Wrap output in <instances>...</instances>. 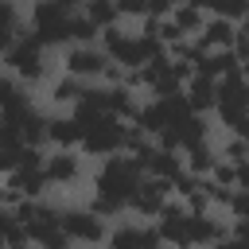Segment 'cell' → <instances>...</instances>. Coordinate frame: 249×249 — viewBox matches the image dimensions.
Instances as JSON below:
<instances>
[{
	"label": "cell",
	"mask_w": 249,
	"mask_h": 249,
	"mask_svg": "<svg viewBox=\"0 0 249 249\" xmlns=\"http://www.w3.org/2000/svg\"><path fill=\"white\" fill-rule=\"evenodd\" d=\"M105 249H163V241L156 237L152 222H117L109 226Z\"/></svg>",
	"instance_id": "obj_9"
},
{
	"label": "cell",
	"mask_w": 249,
	"mask_h": 249,
	"mask_svg": "<svg viewBox=\"0 0 249 249\" xmlns=\"http://www.w3.org/2000/svg\"><path fill=\"white\" fill-rule=\"evenodd\" d=\"M214 163H218V152H214L210 140H206V144H195V148L183 152V171H187L191 179H206V175L214 171Z\"/></svg>",
	"instance_id": "obj_16"
},
{
	"label": "cell",
	"mask_w": 249,
	"mask_h": 249,
	"mask_svg": "<svg viewBox=\"0 0 249 249\" xmlns=\"http://www.w3.org/2000/svg\"><path fill=\"white\" fill-rule=\"evenodd\" d=\"M82 93H86V86L74 82V78H66V74L51 82V105H58V109H66V113L82 101Z\"/></svg>",
	"instance_id": "obj_18"
},
{
	"label": "cell",
	"mask_w": 249,
	"mask_h": 249,
	"mask_svg": "<svg viewBox=\"0 0 249 249\" xmlns=\"http://www.w3.org/2000/svg\"><path fill=\"white\" fill-rule=\"evenodd\" d=\"M214 117L230 136H245V117H249V93H245V70L230 74L218 82V97H214Z\"/></svg>",
	"instance_id": "obj_4"
},
{
	"label": "cell",
	"mask_w": 249,
	"mask_h": 249,
	"mask_svg": "<svg viewBox=\"0 0 249 249\" xmlns=\"http://www.w3.org/2000/svg\"><path fill=\"white\" fill-rule=\"evenodd\" d=\"M58 230L70 245H82V249H97L105 245L109 237V222H101L97 214H89L86 206H66L58 210Z\"/></svg>",
	"instance_id": "obj_5"
},
{
	"label": "cell",
	"mask_w": 249,
	"mask_h": 249,
	"mask_svg": "<svg viewBox=\"0 0 249 249\" xmlns=\"http://www.w3.org/2000/svg\"><path fill=\"white\" fill-rule=\"evenodd\" d=\"M167 19L179 27V35L195 39V35H198V27L206 23V4H171Z\"/></svg>",
	"instance_id": "obj_15"
},
{
	"label": "cell",
	"mask_w": 249,
	"mask_h": 249,
	"mask_svg": "<svg viewBox=\"0 0 249 249\" xmlns=\"http://www.w3.org/2000/svg\"><path fill=\"white\" fill-rule=\"evenodd\" d=\"M171 198V183H163V179H140V187H136V195L128 198V210L132 214H140V218H156L160 210H163V202Z\"/></svg>",
	"instance_id": "obj_10"
},
{
	"label": "cell",
	"mask_w": 249,
	"mask_h": 249,
	"mask_svg": "<svg viewBox=\"0 0 249 249\" xmlns=\"http://www.w3.org/2000/svg\"><path fill=\"white\" fill-rule=\"evenodd\" d=\"M214 152H218L222 163H230V167H245V152H249V144H245V136H226V144L214 148Z\"/></svg>",
	"instance_id": "obj_20"
},
{
	"label": "cell",
	"mask_w": 249,
	"mask_h": 249,
	"mask_svg": "<svg viewBox=\"0 0 249 249\" xmlns=\"http://www.w3.org/2000/svg\"><path fill=\"white\" fill-rule=\"evenodd\" d=\"M245 66L230 54V51H206L198 62H195V78H206V82H222V78H230V74H241Z\"/></svg>",
	"instance_id": "obj_13"
},
{
	"label": "cell",
	"mask_w": 249,
	"mask_h": 249,
	"mask_svg": "<svg viewBox=\"0 0 249 249\" xmlns=\"http://www.w3.org/2000/svg\"><path fill=\"white\" fill-rule=\"evenodd\" d=\"M140 179H144V171H140V163H136L132 156H124V152L105 156V160H97V167H93V198L128 210V198L136 195Z\"/></svg>",
	"instance_id": "obj_1"
},
{
	"label": "cell",
	"mask_w": 249,
	"mask_h": 249,
	"mask_svg": "<svg viewBox=\"0 0 249 249\" xmlns=\"http://www.w3.org/2000/svg\"><path fill=\"white\" fill-rule=\"evenodd\" d=\"M78 12V4L74 0H39V4H31V12H27V23H31V39L51 54L54 47H70V16Z\"/></svg>",
	"instance_id": "obj_2"
},
{
	"label": "cell",
	"mask_w": 249,
	"mask_h": 249,
	"mask_svg": "<svg viewBox=\"0 0 249 249\" xmlns=\"http://www.w3.org/2000/svg\"><path fill=\"white\" fill-rule=\"evenodd\" d=\"M206 249H245V241H233V237H226V241H214V245H206Z\"/></svg>",
	"instance_id": "obj_22"
},
{
	"label": "cell",
	"mask_w": 249,
	"mask_h": 249,
	"mask_svg": "<svg viewBox=\"0 0 249 249\" xmlns=\"http://www.w3.org/2000/svg\"><path fill=\"white\" fill-rule=\"evenodd\" d=\"M78 144H82V128L70 113L47 117V148L51 152H78Z\"/></svg>",
	"instance_id": "obj_11"
},
{
	"label": "cell",
	"mask_w": 249,
	"mask_h": 249,
	"mask_svg": "<svg viewBox=\"0 0 249 249\" xmlns=\"http://www.w3.org/2000/svg\"><path fill=\"white\" fill-rule=\"evenodd\" d=\"M4 70H8L23 89H27V86H39V82L51 74V54L23 31V35L4 51Z\"/></svg>",
	"instance_id": "obj_3"
},
{
	"label": "cell",
	"mask_w": 249,
	"mask_h": 249,
	"mask_svg": "<svg viewBox=\"0 0 249 249\" xmlns=\"http://www.w3.org/2000/svg\"><path fill=\"white\" fill-rule=\"evenodd\" d=\"M233 35H237V23H230V19L206 12V23L198 27L195 43H198L202 51H230V47H233Z\"/></svg>",
	"instance_id": "obj_12"
},
{
	"label": "cell",
	"mask_w": 249,
	"mask_h": 249,
	"mask_svg": "<svg viewBox=\"0 0 249 249\" xmlns=\"http://www.w3.org/2000/svg\"><path fill=\"white\" fill-rule=\"evenodd\" d=\"M23 27H27V19H23V12L16 8V4H8V0H0V58H4V51L23 35Z\"/></svg>",
	"instance_id": "obj_17"
},
{
	"label": "cell",
	"mask_w": 249,
	"mask_h": 249,
	"mask_svg": "<svg viewBox=\"0 0 249 249\" xmlns=\"http://www.w3.org/2000/svg\"><path fill=\"white\" fill-rule=\"evenodd\" d=\"M78 12H82L97 31H105V27L121 23V16H117V4H113V0H89V4H78Z\"/></svg>",
	"instance_id": "obj_19"
},
{
	"label": "cell",
	"mask_w": 249,
	"mask_h": 249,
	"mask_svg": "<svg viewBox=\"0 0 249 249\" xmlns=\"http://www.w3.org/2000/svg\"><path fill=\"white\" fill-rule=\"evenodd\" d=\"M23 97H27V89H23V86H19V82L0 66V113H4V109H12V105H16V101H23Z\"/></svg>",
	"instance_id": "obj_21"
},
{
	"label": "cell",
	"mask_w": 249,
	"mask_h": 249,
	"mask_svg": "<svg viewBox=\"0 0 249 249\" xmlns=\"http://www.w3.org/2000/svg\"><path fill=\"white\" fill-rule=\"evenodd\" d=\"M43 179L47 187H78L86 179V160L82 152H47L43 160Z\"/></svg>",
	"instance_id": "obj_8"
},
{
	"label": "cell",
	"mask_w": 249,
	"mask_h": 249,
	"mask_svg": "<svg viewBox=\"0 0 249 249\" xmlns=\"http://www.w3.org/2000/svg\"><path fill=\"white\" fill-rule=\"evenodd\" d=\"M121 136H124V124L113 121V117H101V121H93V124L82 132L78 152H82V156H93V160L117 156V152H121Z\"/></svg>",
	"instance_id": "obj_7"
},
{
	"label": "cell",
	"mask_w": 249,
	"mask_h": 249,
	"mask_svg": "<svg viewBox=\"0 0 249 249\" xmlns=\"http://www.w3.org/2000/svg\"><path fill=\"white\" fill-rule=\"evenodd\" d=\"M214 97H218V82H206V78H195L183 86V105L195 113V117H206L214 113Z\"/></svg>",
	"instance_id": "obj_14"
},
{
	"label": "cell",
	"mask_w": 249,
	"mask_h": 249,
	"mask_svg": "<svg viewBox=\"0 0 249 249\" xmlns=\"http://www.w3.org/2000/svg\"><path fill=\"white\" fill-rule=\"evenodd\" d=\"M105 66H109V58L101 54L97 43H89V47H66L62 51V74L74 78V82H82V86H97L101 74H105Z\"/></svg>",
	"instance_id": "obj_6"
},
{
	"label": "cell",
	"mask_w": 249,
	"mask_h": 249,
	"mask_svg": "<svg viewBox=\"0 0 249 249\" xmlns=\"http://www.w3.org/2000/svg\"><path fill=\"white\" fill-rule=\"evenodd\" d=\"M0 210H12V206H8V195H4V187H0Z\"/></svg>",
	"instance_id": "obj_23"
}]
</instances>
